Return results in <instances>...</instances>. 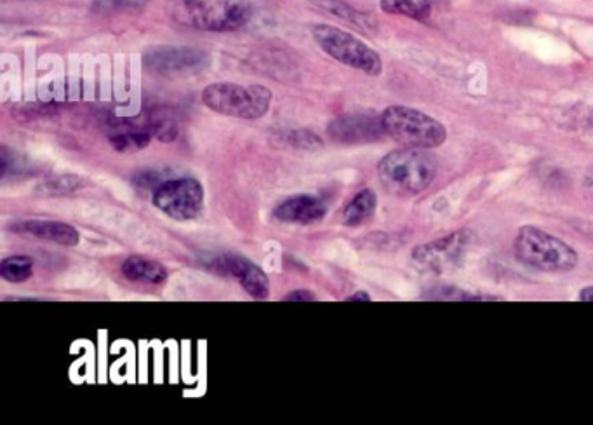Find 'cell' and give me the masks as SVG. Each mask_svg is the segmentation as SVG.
Here are the masks:
<instances>
[{
    "instance_id": "cell-22",
    "label": "cell",
    "mask_w": 593,
    "mask_h": 425,
    "mask_svg": "<svg viewBox=\"0 0 593 425\" xmlns=\"http://www.w3.org/2000/svg\"><path fill=\"white\" fill-rule=\"evenodd\" d=\"M148 129H150V133H152L154 138L164 143L174 142L178 138V135H180L178 124L169 115H155V117H152L150 124H148Z\"/></svg>"
},
{
    "instance_id": "cell-21",
    "label": "cell",
    "mask_w": 593,
    "mask_h": 425,
    "mask_svg": "<svg viewBox=\"0 0 593 425\" xmlns=\"http://www.w3.org/2000/svg\"><path fill=\"white\" fill-rule=\"evenodd\" d=\"M282 142L286 143L287 147H293L296 150H319L322 149V140L315 135L314 131L310 129H296V131H287L280 136Z\"/></svg>"
},
{
    "instance_id": "cell-7",
    "label": "cell",
    "mask_w": 593,
    "mask_h": 425,
    "mask_svg": "<svg viewBox=\"0 0 593 425\" xmlns=\"http://www.w3.org/2000/svg\"><path fill=\"white\" fill-rule=\"evenodd\" d=\"M154 206L178 222L195 220L204 208V187L190 176L167 180L154 190Z\"/></svg>"
},
{
    "instance_id": "cell-4",
    "label": "cell",
    "mask_w": 593,
    "mask_h": 425,
    "mask_svg": "<svg viewBox=\"0 0 593 425\" xmlns=\"http://www.w3.org/2000/svg\"><path fill=\"white\" fill-rule=\"evenodd\" d=\"M272 91L267 86H242L234 82H216L202 91V103L216 114L244 121H256L268 114Z\"/></svg>"
},
{
    "instance_id": "cell-11",
    "label": "cell",
    "mask_w": 593,
    "mask_h": 425,
    "mask_svg": "<svg viewBox=\"0 0 593 425\" xmlns=\"http://www.w3.org/2000/svg\"><path fill=\"white\" fill-rule=\"evenodd\" d=\"M327 204L315 196H296L275 208L274 216L282 223L312 225L326 216Z\"/></svg>"
},
{
    "instance_id": "cell-2",
    "label": "cell",
    "mask_w": 593,
    "mask_h": 425,
    "mask_svg": "<svg viewBox=\"0 0 593 425\" xmlns=\"http://www.w3.org/2000/svg\"><path fill=\"white\" fill-rule=\"evenodd\" d=\"M435 173L437 161L423 149L394 150L378 164L381 185L394 196H418L432 185Z\"/></svg>"
},
{
    "instance_id": "cell-3",
    "label": "cell",
    "mask_w": 593,
    "mask_h": 425,
    "mask_svg": "<svg viewBox=\"0 0 593 425\" xmlns=\"http://www.w3.org/2000/svg\"><path fill=\"white\" fill-rule=\"evenodd\" d=\"M514 250L519 262L541 272H569L578 265L573 246L533 225L519 230Z\"/></svg>"
},
{
    "instance_id": "cell-13",
    "label": "cell",
    "mask_w": 593,
    "mask_h": 425,
    "mask_svg": "<svg viewBox=\"0 0 593 425\" xmlns=\"http://www.w3.org/2000/svg\"><path fill=\"white\" fill-rule=\"evenodd\" d=\"M122 274L129 281L152 284V286H159V284L166 283L167 277H169L164 265L157 262V260L140 257V255H133V257L127 258L126 262L122 264Z\"/></svg>"
},
{
    "instance_id": "cell-14",
    "label": "cell",
    "mask_w": 593,
    "mask_h": 425,
    "mask_svg": "<svg viewBox=\"0 0 593 425\" xmlns=\"http://www.w3.org/2000/svg\"><path fill=\"white\" fill-rule=\"evenodd\" d=\"M312 6L317 7L324 13L333 14L340 20L347 21L350 25L360 28V30H373L376 28V21L366 13H360L359 9L347 4L345 0H308Z\"/></svg>"
},
{
    "instance_id": "cell-10",
    "label": "cell",
    "mask_w": 593,
    "mask_h": 425,
    "mask_svg": "<svg viewBox=\"0 0 593 425\" xmlns=\"http://www.w3.org/2000/svg\"><path fill=\"white\" fill-rule=\"evenodd\" d=\"M381 115L343 114L329 122L327 136L341 145H359L381 140L385 136Z\"/></svg>"
},
{
    "instance_id": "cell-16",
    "label": "cell",
    "mask_w": 593,
    "mask_h": 425,
    "mask_svg": "<svg viewBox=\"0 0 593 425\" xmlns=\"http://www.w3.org/2000/svg\"><path fill=\"white\" fill-rule=\"evenodd\" d=\"M380 7L383 13L416 21H428L432 16V0H380Z\"/></svg>"
},
{
    "instance_id": "cell-5",
    "label": "cell",
    "mask_w": 593,
    "mask_h": 425,
    "mask_svg": "<svg viewBox=\"0 0 593 425\" xmlns=\"http://www.w3.org/2000/svg\"><path fill=\"white\" fill-rule=\"evenodd\" d=\"M381 121L387 136L409 149H437L446 142L444 124L416 108L404 105L388 107L381 114Z\"/></svg>"
},
{
    "instance_id": "cell-25",
    "label": "cell",
    "mask_w": 593,
    "mask_h": 425,
    "mask_svg": "<svg viewBox=\"0 0 593 425\" xmlns=\"http://www.w3.org/2000/svg\"><path fill=\"white\" fill-rule=\"evenodd\" d=\"M581 302H593V286L583 288L580 293Z\"/></svg>"
},
{
    "instance_id": "cell-20",
    "label": "cell",
    "mask_w": 593,
    "mask_h": 425,
    "mask_svg": "<svg viewBox=\"0 0 593 425\" xmlns=\"http://www.w3.org/2000/svg\"><path fill=\"white\" fill-rule=\"evenodd\" d=\"M152 0H93V11L100 14L133 13L141 11Z\"/></svg>"
},
{
    "instance_id": "cell-17",
    "label": "cell",
    "mask_w": 593,
    "mask_h": 425,
    "mask_svg": "<svg viewBox=\"0 0 593 425\" xmlns=\"http://www.w3.org/2000/svg\"><path fill=\"white\" fill-rule=\"evenodd\" d=\"M240 286L249 293L251 297L258 298V300H267L270 297V279H268L265 270L258 267V265L249 262L244 272L240 274Z\"/></svg>"
},
{
    "instance_id": "cell-23",
    "label": "cell",
    "mask_w": 593,
    "mask_h": 425,
    "mask_svg": "<svg viewBox=\"0 0 593 425\" xmlns=\"http://www.w3.org/2000/svg\"><path fill=\"white\" fill-rule=\"evenodd\" d=\"M284 300L286 302H314V300H317V297L310 290H294L289 295H286Z\"/></svg>"
},
{
    "instance_id": "cell-24",
    "label": "cell",
    "mask_w": 593,
    "mask_h": 425,
    "mask_svg": "<svg viewBox=\"0 0 593 425\" xmlns=\"http://www.w3.org/2000/svg\"><path fill=\"white\" fill-rule=\"evenodd\" d=\"M348 302H371V295L366 291H357L352 297L347 298Z\"/></svg>"
},
{
    "instance_id": "cell-9",
    "label": "cell",
    "mask_w": 593,
    "mask_h": 425,
    "mask_svg": "<svg viewBox=\"0 0 593 425\" xmlns=\"http://www.w3.org/2000/svg\"><path fill=\"white\" fill-rule=\"evenodd\" d=\"M470 241L472 234L461 230L442 237L439 241L416 246V250L413 251L414 264L427 272L453 269L460 264L461 258L465 257Z\"/></svg>"
},
{
    "instance_id": "cell-19",
    "label": "cell",
    "mask_w": 593,
    "mask_h": 425,
    "mask_svg": "<svg viewBox=\"0 0 593 425\" xmlns=\"http://www.w3.org/2000/svg\"><path fill=\"white\" fill-rule=\"evenodd\" d=\"M150 142H152V133L148 128H127L126 131H117V133L110 136V143L114 145L117 152L145 149L150 145Z\"/></svg>"
},
{
    "instance_id": "cell-18",
    "label": "cell",
    "mask_w": 593,
    "mask_h": 425,
    "mask_svg": "<svg viewBox=\"0 0 593 425\" xmlns=\"http://www.w3.org/2000/svg\"><path fill=\"white\" fill-rule=\"evenodd\" d=\"M34 274V260L25 255H14L2 260L0 276L7 283H25Z\"/></svg>"
},
{
    "instance_id": "cell-15",
    "label": "cell",
    "mask_w": 593,
    "mask_h": 425,
    "mask_svg": "<svg viewBox=\"0 0 593 425\" xmlns=\"http://www.w3.org/2000/svg\"><path fill=\"white\" fill-rule=\"evenodd\" d=\"M378 208V196L376 192L371 189H364L357 192L352 201L347 204V208L343 211V222L348 227H359L362 223L373 218Z\"/></svg>"
},
{
    "instance_id": "cell-1",
    "label": "cell",
    "mask_w": 593,
    "mask_h": 425,
    "mask_svg": "<svg viewBox=\"0 0 593 425\" xmlns=\"http://www.w3.org/2000/svg\"><path fill=\"white\" fill-rule=\"evenodd\" d=\"M251 0H173L171 18L200 32H235L253 18Z\"/></svg>"
},
{
    "instance_id": "cell-12",
    "label": "cell",
    "mask_w": 593,
    "mask_h": 425,
    "mask_svg": "<svg viewBox=\"0 0 593 425\" xmlns=\"http://www.w3.org/2000/svg\"><path fill=\"white\" fill-rule=\"evenodd\" d=\"M11 229L37 237L42 241L70 246V248L80 243L79 230L68 223L54 222V220H23L11 225Z\"/></svg>"
},
{
    "instance_id": "cell-6",
    "label": "cell",
    "mask_w": 593,
    "mask_h": 425,
    "mask_svg": "<svg viewBox=\"0 0 593 425\" xmlns=\"http://www.w3.org/2000/svg\"><path fill=\"white\" fill-rule=\"evenodd\" d=\"M312 37L327 56L340 61L345 67L354 68L371 77H376L383 72L380 54L347 30H341L333 25H315L312 28Z\"/></svg>"
},
{
    "instance_id": "cell-8",
    "label": "cell",
    "mask_w": 593,
    "mask_h": 425,
    "mask_svg": "<svg viewBox=\"0 0 593 425\" xmlns=\"http://www.w3.org/2000/svg\"><path fill=\"white\" fill-rule=\"evenodd\" d=\"M211 63L206 51L188 46H157L143 56V65L150 74L164 79H180L204 72Z\"/></svg>"
}]
</instances>
